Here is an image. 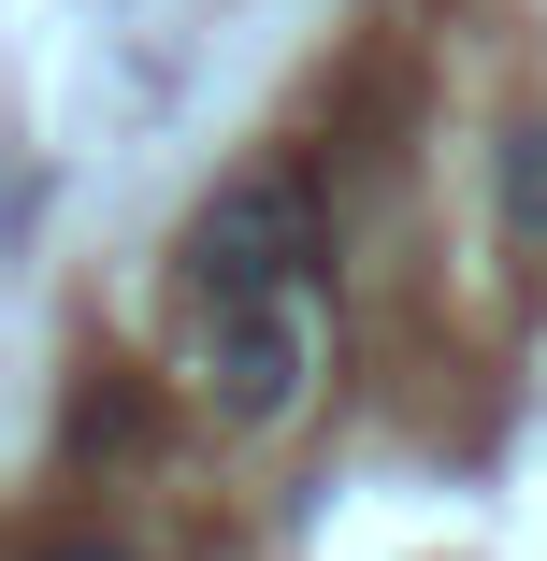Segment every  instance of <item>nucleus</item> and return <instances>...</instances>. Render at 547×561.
I'll list each match as a JSON object with an SVG mask.
<instances>
[{
	"mask_svg": "<svg viewBox=\"0 0 547 561\" xmlns=\"http://www.w3.org/2000/svg\"><path fill=\"white\" fill-rule=\"evenodd\" d=\"M173 274H187L202 302H288V288L317 274V173H303V159H260V173H231V187H216V202L187 216Z\"/></svg>",
	"mask_w": 547,
	"mask_h": 561,
	"instance_id": "obj_1",
	"label": "nucleus"
},
{
	"mask_svg": "<svg viewBox=\"0 0 547 561\" xmlns=\"http://www.w3.org/2000/svg\"><path fill=\"white\" fill-rule=\"evenodd\" d=\"M303 389H317L303 302H202V403L231 417V432H274Z\"/></svg>",
	"mask_w": 547,
	"mask_h": 561,
	"instance_id": "obj_2",
	"label": "nucleus"
},
{
	"mask_svg": "<svg viewBox=\"0 0 547 561\" xmlns=\"http://www.w3.org/2000/svg\"><path fill=\"white\" fill-rule=\"evenodd\" d=\"M490 231L504 245H547V101L490 130Z\"/></svg>",
	"mask_w": 547,
	"mask_h": 561,
	"instance_id": "obj_3",
	"label": "nucleus"
},
{
	"mask_svg": "<svg viewBox=\"0 0 547 561\" xmlns=\"http://www.w3.org/2000/svg\"><path fill=\"white\" fill-rule=\"evenodd\" d=\"M58 561H130V547H58Z\"/></svg>",
	"mask_w": 547,
	"mask_h": 561,
	"instance_id": "obj_4",
	"label": "nucleus"
}]
</instances>
